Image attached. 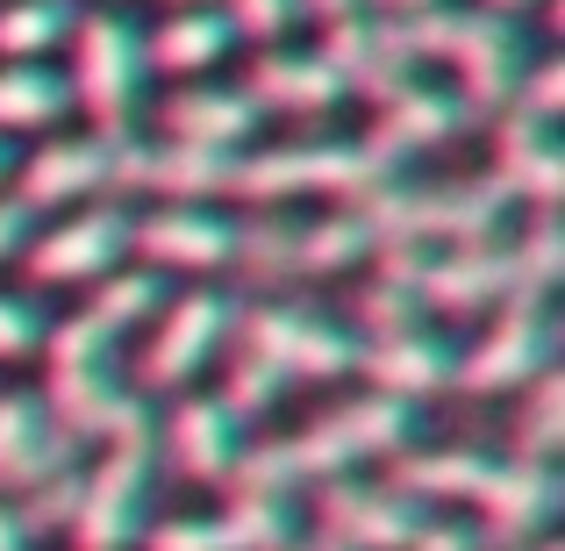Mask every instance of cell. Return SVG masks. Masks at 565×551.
<instances>
[{
  "label": "cell",
  "instance_id": "25",
  "mask_svg": "<svg viewBox=\"0 0 565 551\" xmlns=\"http://www.w3.org/2000/svg\"><path fill=\"white\" fill-rule=\"evenodd\" d=\"M14 172H22V144L0 137V193H14Z\"/></svg>",
  "mask_w": 565,
  "mask_h": 551
},
{
  "label": "cell",
  "instance_id": "19",
  "mask_svg": "<svg viewBox=\"0 0 565 551\" xmlns=\"http://www.w3.org/2000/svg\"><path fill=\"white\" fill-rule=\"evenodd\" d=\"M494 480V466H487L480 452H451V458H415L408 466V495H458V501H480V487Z\"/></svg>",
  "mask_w": 565,
  "mask_h": 551
},
{
  "label": "cell",
  "instance_id": "24",
  "mask_svg": "<svg viewBox=\"0 0 565 551\" xmlns=\"http://www.w3.org/2000/svg\"><path fill=\"white\" fill-rule=\"evenodd\" d=\"M36 538H43V530L29 523V509L0 495V551H36Z\"/></svg>",
  "mask_w": 565,
  "mask_h": 551
},
{
  "label": "cell",
  "instance_id": "17",
  "mask_svg": "<svg viewBox=\"0 0 565 551\" xmlns=\"http://www.w3.org/2000/svg\"><path fill=\"white\" fill-rule=\"evenodd\" d=\"M330 530H337L330 544L380 551V544H408L415 516H408V501H394V487H344V523H330Z\"/></svg>",
  "mask_w": 565,
  "mask_h": 551
},
{
  "label": "cell",
  "instance_id": "6",
  "mask_svg": "<svg viewBox=\"0 0 565 551\" xmlns=\"http://www.w3.org/2000/svg\"><path fill=\"white\" fill-rule=\"evenodd\" d=\"M129 258L143 273H186L207 279L222 265H236V222L207 201H158V208H129Z\"/></svg>",
  "mask_w": 565,
  "mask_h": 551
},
{
  "label": "cell",
  "instance_id": "15",
  "mask_svg": "<svg viewBox=\"0 0 565 551\" xmlns=\"http://www.w3.org/2000/svg\"><path fill=\"white\" fill-rule=\"evenodd\" d=\"M79 8L72 0H0V65H51Z\"/></svg>",
  "mask_w": 565,
  "mask_h": 551
},
{
  "label": "cell",
  "instance_id": "13",
  "mask_svg": "<svg viewBox=\"0 0 565 551\" xmlns=\"http://www.w3.org/2000/svg\"><path fill=\"white\" fill-rule=\"evenodd\" d=\"M72 115V86L57 65H0V137L22 144Z\"/></svg>",
  "mask_w": 565,
  "mask_h": 551
},
{
  "label": "cell",
  "instance_id": "12",
  "mask_svg": "<svg viewBox=\"0 0 565 551\" xmlns=\"http://www.w3.org/2000/svg\"><path fill=\"white\" fill-rule=\"evenodd\" d=\"M250 108H279V115H322L344 100V80L330 72V57L322 51H301V43H279V51H258V65H250Z\"/></svg>",
  "mask_w": 565,
  "mask_h": 551
},
{
  "label": "cell",
  "instance_id": "18",
  "mask_svg": "<svg viewBox=\"0 0 565 551\" xmlns=\"http://www.w3.org/2000/svg\"><path fill=\"white\" fill-rule=\"evenodd\" d=\"M480 509L509 530L544 523V516H552V466H523V458H515V466H494V480L480 487Z\"/></svg>",
  "mask_w": 565,
  "mask_h": 551
},
{
  "label": "cell",
  "instance_id": "5",
  "mask_svg": "<svg viewBox=\"0 0 565 551\" xmlns=\"http://www.w3.org/2000/svg\"><path fill=\"white\" fill-rule=\"evenodd\" d=\"M36 287H100L115 265H129V208L122 201H86L51 215L22 251Z\"/></svg>",
  "mask_w": 565,
  "mask_h": 551
},
{
  "label": "cell",
  "instance_id": "8",
  "mask_svg": "<svg viewBox=\"0 0 565 551\" xmlns=\"http://www.w3.org/2000/svg\"><path fill=\"white\" fill-rule=\"evenodd\" d=\"M250 137H258V108H250L244 86L186 80L180 94L158 100V144H180V151L230 158L236 144H250Z\"/></svg>",
  "mask_w": 565,
  "mask_h": 551
},
{
  "label": "cell",
  "instance_id": "3",
  "mask_svg": "<svg viewBox=\"0 0 565 551\" xmlns=\"http://www.w3.org/2000/svg\"><path fill=\"white\" fill-rule=\"evenodd\" d=\"M230 330H236V301H230V294H215V287L172 294V301L151 316L137 386H143V394H172V401L193 394V380H201L207 359L230 345Z\"/></svg>",
  "mask_w": 565,
  "mask_h": 551
},
{
  "label": "cell",
  "instance_id": "22",
  "mask_svg": "<svg viewBox=\"0 0 565 551\" xmlns=\"http://www.w3.org/2000/svg\"><path fill=\"white\" fill-rule=\"evenodd\" d=\"M215 8H222V22L236 29V43L244 36L273 43V36H287V29L301 22V0H215Z\"/></svg>",
  "mask_w": 565,
  "mask_h": 551
},
{
  "label": "cell",
  "instance_id": "14",
  "mask_svg": "<svg viewBox=\"0 0 565 551\" xmlns=\"http://www.w3.org/2000/svg\"><path fill=\"white\" fill-rule=\"evenodd\" d=\"M359 359H373V394L401 401V394H429V386L451 380V345L429 330H401V337H380L373 351H359Z\"/></svg>",
  "mask_w": 565,
  "mask_h": 551
},
{
  "label": "cell",
  "instance_id": "1",
  "mask_svg": "<svg viewBox=\"0 0 565 551\" xmlns=\"http://www.w3.org/2000/svg\"><path fill=\"white\" fill-rule=\"evenodd\" d=\"M72 65H65V86H72V115L100 129V137H129L143 108V80H151V57H143V22L129 8H86L65 36Z\"/></svg>",
  "mask_w": 565,
  "mask_h": 551
},
{
  "label": "cell",
  "instance_id": "7",
  "mask_svg": "<svg viewBox=\"0 0 565 551\" xmlns=\"http://www.w3.org/2000/svg\"><path fill=\"white\" fill-rule=\"evenodd\" d=\"M544 372H552V316H544V301H523V294L487 322V337L466 359H451V380H466L472 394H523Z\"/></svg>",
  "mask_w": 565,
  "mask_h": 551
},
{
  "label": "cell",
  "instance_id": "28",
  "mask_svg": "<svg viewBox=\"0 0 565 551\" xmlns=\"http://www.w3.org/2000/svg\"><path fill=\"white\" fill-rule=\"evenodd\" d=\"M415 8H423V0H415Z\"/></svg>",
  "mask_w": 565,
  "mask_h": 551
},
{
  "label": "cell",
  "instance_id": "11",
  "mask_svg": "<svg viewBox=\"0 0 565 551\" xmlns=\"http://www.w3.org/2000/svg\"><path fill=\"white\" fill-rule=\"evenodd\" d=\"M57 452H65V437H57L51 409L29 386H0V495H36Z\"/></svg>",
  "mask_w": 565,
  "mask_h": 551
},
{
  "label": "cell",
  "instance_id": "20",
  "mask_svg": "<svg viewBox=\"0 0 565 551\" xmlns=\"http://www.w3.org/2000/svg\"><path fill=\"white\" fill-rule=\"evenodd\" d=\"M143 544L151 551H236L222 516H166V523L143 530Z\"/></svg>",
  "mask_w": 565,
  "mask_h": 551
},
{
  "label": "cell",
  "instance_id": "9",
  "mask_svg": "<svg viewBox=\"0 0 565 551\" xmlns=\"http://www.w3.org/2000/svg\"><path fill=\"white\" fill-rule=\"evenodd\" d=\"M158 452H172V466H180L186 480H222V473H236V458L250 452L244 415L222 394H180L172 401V423L158 430Z\"/></svg>",
  "mask_w": 565,
  "mask_h": 551
},
{
  "label": "cell",
  "instance_id": "23",
  "mask_svg": "<svg viewBox=\"0 0 565 551\" xmlns=\"http://www.w3.org/2000/svg\"><path fill=\"white\" fill-rule=\"evenodd\" d=\"M29 236H36V215H29L14 193H0V265H14L29 251Z\"/></svg>",
  "mask_w": 565,
  "mask_h": 551
},
{
  "label": "cell",
  "instance_id": "2",
  "mask_svg": "<svg viewBox=\"0 0 565 551\" xmlns=\"http://www.w3.org/2000/svg\"><path fill=\"white\" fill-rule=\"evenodd\" d=\"M129 151L137 137H100V129H57L36 151H22L14 201L29 215H65V208L108 201V187H129Z\"/></svg>",
  "mask_w": 565,
  "mask_h": 551
},
{
  "label": "cell",
  "instance_id": "16",
  "mask_svg": "<svg viewBox=\"0 0 565 551\" xmlns=\"http://www.w3.org/2000/svg\"><path fill=\"white\" fill-rule=\"evenodd\" d=\"M158 308H166V279L143 273V265L129 258V265H115V273L94 287V301H86V322H94L100 337H129V330H143Z\"/></svg>",
  "mask_w": 565,
  "mask_h": 551
},
{
  "label": "cell",
  "instance_id": "4",
  "mask_svg": "<svg viewBox=\"0 0 565 551\" xmlns=\"http://www.w3.org/2000/svg\"><path fill=\"white\" fill-rule=\"evenodd\" d=\"M143 501H151V430L108 444L94 473L72 487V551H129L143 538Z\"/></svg>",
  "mask_w": 565,
  "mask_h": 551
},
{
  "label": "cell",
  "instance_id": "27",
  "mask_svg": "<svg viewBox=\"0 0 565 551\" xmlns=\"http://www.w3.org/2000/svg\"><path fill=\"white\" fill-rule=\"evenodd\" d=\"M166 8H193V0H166Z\"/></svg>",
  "mask_w": 565,
  "mask_h": 551
},
{
  "label": "cell",
  "instance_id": "26",
  "mask_svg": "<svg viewBox=\"0 0 565 551\" xmlns=\"http://www.w3.org/2000/svg\"><path fill=\"white\" fill-rule=\"evenodd\" d=\"M530 8V0H480V14H494V22H501V14H509V22H515V14H523Z\"/></svg>",
  "mask_w": 565,
  "mask_h": 551
},
{
  "label": "cell",
  "instance_id": "10",
  "mask_svg": "<svg viewBox=\"0 0 565 551\" xmlns=\"http://www.w3.org/2000/svg\"><path fill=\"white\" fill-rule=\"evenodd\" d=\"M230 51H236V29L222 22L215 0L166 8L143 29V57H151V72H166V80H201V72H215Z\"/></svg>",
  "mask_w": 565,
  "mask_h": 551
},
{
  "label": "cell",
  "instance_id": "21",
  "mask_svg": "<svg viewBox=\"0 0 565 551\" xmlns=\"http://www.w3.org/2000/svg\"><path fill=\"white\" fill-rule=\"evenodd\" d=\"M43 337H51L43 308L29 301V294H8V287H0V365H14V359H29V351H43Z\"/></svg>",
  "mask_w": 565,
  "mask_h": 551
}]
</instances>
